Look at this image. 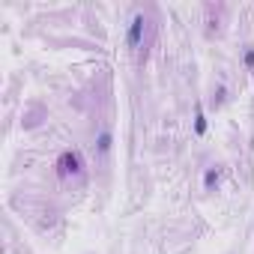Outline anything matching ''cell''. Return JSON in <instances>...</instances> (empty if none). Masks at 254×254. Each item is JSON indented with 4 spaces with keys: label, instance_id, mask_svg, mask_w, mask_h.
Returning <instances> with one entry per match:
<instances>
[{
    "label": "cell",
    "instance_id": "5",
    "mask_svg": "<svg viewBox=\"0 0 254 254\" xmlns=\"http://www.w3.org/2000/svg\"><path fill=\"white\" fill-rule=\"evenodd\" d=\"M245 66H254V51H248V54H245Z\"/></svg>",
    "mask_w": 254,
    "mask_h": 254
},
{
    "label": "cell",
    "instance_id": "1",
    "mask_svg": "<svg viewBox=\"0 0 254 254\" xmlns=\"http://www.w3.org/2000/svg\"><path fill=\"white\" fill-rule=\"evenodd\" d=\"M57 173L60 179H81L84 176V162L75 150H66L60 159H57Z\"/></svg>",
    "mask_w": 254,
    "mask_h": 254
},
{
    "label": "cell",
    "instance_id": "3",
    "mask_svg": "<svg viewBox=\"0 0 254 254\" xmlns=\"http://www.w3.org/2000/svg\"><path fill=\"white\" fill-rule=\"evenodd\" d=\"M219 176H222V170H219V168H209V170H206V179H203L206 192H212V186H219Z\"/></svg>",
    "mask_w": 254,
    "mask_h": 254
},
{
    "label": "cell",
    "instance_id": "4",
    "mask_svg": "<svg viewBox=\"0 0 254 254\" xmlns=\"http://www.w3.org/2000/svg\"><path fill=\"white\" fill-rule=\"evenodd\" d=\"M108 150H111V135L102 132V135H99V153H102V156H108Z\"/></svg>",
    "mask_w": 254,
    "mask_h": 254
},
{
    "label": "cell",
    "instance_id": "2",
    "mask_svg": "<svg viewBox=\"0 0 254 254\" xmlns=\"http://www.w3.org/2000/svg\"><path fill=\"white\" fill-rule=\"evenodd\" d=\"M143 27H147V18H143V12H138L129 24V36H126V42L129 48H138L141 45V36H143Z\"/></svg>",
    "mask_w": 254,
    "mask_h": 254
}]
</instances>
